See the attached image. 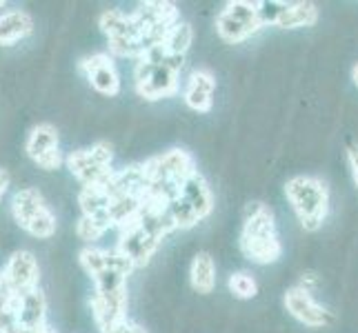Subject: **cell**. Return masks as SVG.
I'll return each instance as SVG.
<instances>
[{
    "instance_id": "cell-2",
    "label": "cell",
    "mask_w": 358,
    "mask_h": 333,
    "mask_svg": "<svg viewBox=\"0 0 358 333\" xmlns=\"http://www.w3.org/2000/svg\"><path fill=\"white\" fill-rule=\"evenodd\" d=\"M241 251L256 265H271L282 256L274 214L263 202H252L247 207L241 231Z\"/></svg>"
},
{
    "instance_id": "cell-18",
    "label": "cell",
    "mask_w": 358,
    "mask_h": 333,
    "mask_svg": "<svg viewBox=\"0 0 358 333\" xmlns=\"http://www.w3.org/2000/svg\"><path fill=\"white\" fill-rule=\"evenodd\" d=\"M194 43V29L189 27L187 22H178L174 29L169 31L167 36V40H165V49H167V54L171 56H182L187 54V49L192 47Z\"/></svg>"
},
{
    "instance_id": "cell-1",
    "label": "cell",
    "mask_w": 358,
    "mask_h": 333,
    "mask_svg": "<svg viewBox=\"0 0 358 333\" xmlns=\"http://www.w3.org/2000/svg\"><path fill=\"white\" fill-rule=\"evenodd\" d=\"M182 56L167 54L165 45L150 49L136 60V91L145 101L171 98L178 91V76L182 69Z\"/></svg>"
},
{
    "instance_id": "cell-23",
    "label": "cell",
    "mask_w": 358,
    "mask_h": 333,
    "mask_svg": "<svg viewBox=\"0 0 358 333\" xmlns=\"http://www.w3.org/2000/svg\"><path fill=\"white\" fill-rule=\"evenodd\" d=\"M103 333H147V331H145L141 325L131 323V320H122V323L114 325L112 329H107V331H103Z\"/></svg>"
},
{
    "instance_id": "cell-20",
    "label": "cell",
    "mask_w": 358,
    "mask_h": 333,
    "mask_svg": "<svg viewBox=\"0 0 358 333\" xmlns=\"http://www.w3.org/2000/svg\"><path fill=\"white\" fill-rule=\"evenodd\" d=\"M109 231L107 225H103L101 220L96 218H90V216H80L78 222H76V236L83 240V242H98L105 233Z\"/></svg>"
},
{
    "instance_id": "cell-14",
    "label": "cell",
    "mask_w": 358,
    "mask_h": 333,
    "mask_svg": "<svg viewBox=\"0 0 358 333\" xmlns=\"http://www.w3.org/2000/svg\"><path fill=\"white\" fill-rule=\"evenodd\" d=\"M34 31V18L22 9H11L0 16V45H16Z\"/></svg>"
},
{
    "instance_id": "cell-21",
    "label": "cell",
    "mask_w": 358,
    "mask_h": 333,
    "mask_svg": "<svg viewBox=\"0 0 358 333\" xmlns=\"http://www.w3.org/2000/svg\"><path fill=\"white\" fill-rule=\"evenodd\" d=\"M78 260H80V267L94 278L96 274H101V271L107 267V251L98 249V246H87V249L80 251Z\"/></svg>"
},
{
    "instance_id": "cell-15",
    "label": "cell",
    "mask_w": 358,
    "mask_h": 333,
    "mask_svg": "<svg viewBox=\"0 0 358 333\" xmlns=\"http://www.w3.org/2000/svg\"><path fill=\"white\" fill-rule=\"evenodd\" d=\"M47 320V298L41 289H36L18 300V325L22 329H45Z\"/></svg>"
},
{
    "instance_id": "cell-19",
    "label": "cell",
    "mask_w": 358,
    "mask_h": 333,
    "mask_svg": "<svg viewBox=\"0 0 358 333\" xmlns=\"http://www.w3.org/2000/svg\"><path fill=\"white\" fill-rule=\"evenodd\" d=\"M227 287L234 298H238V300H252L258 293V282L252 274H247V271H236V274H231L227 280Z\"/></svg>"
},
{
    "instance_id": "cell-10",
    "label": "cell",
    "mask_w": 358,
    "mask_h": 333,
    "mask_svg": "<svg viewBox=\"0 0 358 333\" xmlns=\"http://www.w3.org/2000/svg\"><path fill=\"white\" fill-rule=\"evenodd\" d=\"M285 309L292 318L299 320L301 325L310 327V329H325L334 323V316L331 311H327L325 306H320L312 291L303 289L301 285L299 287H292L285 291Z\"/></svg>"
},
{
    "instance_id": "cell-11",
    "label": "cell",
    "mask_w": 358,
    "mask_h": 333,
    "mask_svg": "<svg viewBox=\"0 0 358 333\" xmlns=\"http://www.w3.org/2000/svg\"><path fill=\"white\" fill-rule=\"evenodd\" d=\"M24 149L34 163L45 171H56L67 160L58 149V131L49 122H41L31 129Z\"/></svg>"
},
{
    "instance_id": "cell-24",
    "label": "cell",
    "mask_w": 358,
    "mask_h": 333,
    "mask_svg": "<svg viewBox=\"0 0 358 333\" xmlns=\"http://www.w3.org/2000/svg\"><path fill=\"white\" fill-rule=\"evenodd\" d=\"M348 160H350L354 184H356V189H358V145H350L348 147Z\"/></svg>"
},
{
    "instance_id": "cell-12",
    "label": "cell",
    "mask_w": 358,
    "mask_h": 333,
    "mask_svg": "<svg viewBox=\"0 0 358 333\" xmlns=\"http://www.w3.org/2000/svg\"><path fill=\"white\" fill-rule=\"evenodd\" d=\"M80 71L90 80L92 87L107 98H114L120 91V76L114 65V58L109 54H94L80 60Z\"/></svg>"
},
{
    "instance_id": "cell-5",
    "label": "cell",
    "mask_w": 358,
    "mask_h": 333,
    "mask_svg": "<svg viewBox=\"0 0 358 333\" xmlns=\"http://www.w3.org/2000/svg\"><path fill=\"white\" fill-rule=\"evenodd\" d=\"M167 212L176 229H192L214 212V195L199 171L182 182L176 198L167 205Z\"/></svg>"
},
{
    "instance_id": "cell-13",
    "label": "cell",
    "mask_w": 358,
    "mask_h": 333,
    "mask_svg": "<svg viewBox=\"0 0 358 333\" xmlns=\"http://www.w3.org/2000/svg\"><path fill=\"white\" fill-rule=\"evenodd\" d=\"M214 94H216V78L209 69H196L187 78L185 84V105H187L196 114H207L214 105Z\"/></svg>"
},
{
    "instance_id": "cell-22",
    "label": "cell",
    "mask_w": 358,
    "mask_h": 333,
    "mask_svg": "<svg viewBox=\"0 0 358 333\" xmlns=\"http://www.w3.org/2000/svg\"><path fill=\"white\" fill-rule=\"evenodd\" d=\"M18 295L11 291L3 280H0V313H5L9 309H14V306L18 304Z\"/></svg>"
},
{
    "instance_id": "cell-26",
    "label": "cell",
    "mask_w": 358,
    "mask_h": 333,
    "mask_svg": "<svg viewBox=\"0 0 358 333\" xmlns=\"http://www.w3.org/2000/svg\"><path fill=\"white\" fill-rule=\"evenodd\" d=\"M352 80H354V84L358 87V65L354 67V71H352Z\"/></svg>"
},
{
    "instance_id": "cell-6",
    "label": "cell",
    "mask_w": 358,
    "mask_h": 333,
    "mask_svg": "<svg viewBox=\"0 0 358 333\" xmlns=\"http://www.w3.org/2000/svg\"><path fill=\"white\" fill-rule=\"evenodd\" d=\"M11 214L18 222V227L24 229L29 236L47 240L52 238L58 229V220L52 209L47 207L43 193L34 187H24L14 193L11 198Z\"/></svg>"
},
{
    "instance_id": "cell-16",
    "label": "cell",
    "mask_w": 358,
    "mask_h": 333,
    "mask_svg": "<svg viewBox=\"0 0 358 333\" xmlns=\"http://www.w3.org/2000/svg\"><path fill=\"white\" fill-rule=\"evenodd\" d=\"M189 282H192L194 291H199L203 295L214 291V287H216V262L207 251H201V253L194 256L192 267H189Z\"/></svg>"
},
{
    "instance_id": "cell-25",
    "label": "cell",
    "mask_w": 358,
    "mask_h": 333,
    "mask_svg": "<svg viewBox=\"0 0 358 333\" xmlns=\"http://www.w3.org/2000/svg\"><path fill=\"white\" fill-rule=\"evenodd\" d=\"M7 187H9V174H7V169H0V198L5 195Z\"/></svg>"
},
{
    "instance_id": "cell-3",
    "label": "cell",
    "mask_w": 358,
    "mask_h": 333,
    "mask_svg": "<svg viewBox=\"0 0 358 333\" xmlns=\"http://www.w3.org/2000/svg\"><path fill=\"white\" fill-rule=\"evenodd\" d=\"M147 180H150V191L147 200L169 205L180 191L182 182L196 174L194 158L182 149H169L160 156L150 158L143 163Z\"/></svg>"
},
{
    "instance_id": "cell-4",
    "label": "cell",
    "mask_w": 358,
    "mask_h": 333,
    "mask_svg": "<svg viewBox=\"0 0 358 333\" xmlns=\"http://www.w3.org/2000/svg\"><path fill=\"white\" fill-rule=\"evenodd\" d=\"M285 195L305 231H316L329 212L327 184L314 176H294L285 184Z\"/></svg>"
},
{
    "instance_id": "cell-7",
    "label": "cell",
    "mask_w": 358,
    "mask_h": 333,
    "mask_svg": "<svg viewBox=\"0 0 358 333\" xmlns=\"http://www.w3.org/2000/svg\"><path fill=\"white\" fill-rule=\"evenodd\" d=\"M67 169L76 176L85 187H105L114 176L112 169V145L96 142L90 149L71 151L65 160Z\"/></svg>"
},
{
    "instance_id": "cell-9",
    "label": "cell",
    "mask_w": 358,
    "mask_h": 333,
    "mask_svg": "<svg viewBox=\"0 0 358 333\" xmlns=\"http://www.w3.org/2000/svg\"><path fill=\"white\" fill-rule=\"evenodd\" d=\"M0 280H3L18 298H22V295L38 289V280H41L38 260H36L34 253H29V251L11 253V258L3 269V274H0Z\"/></svg>"
},
{
    "instance_id": "cell-8",
    "label": "cell",
    "mask_w": 358,
    "mask_h": 333,
    "mask_svg": "<svg viewBox=\"0 0 358 333\" xmlns=\"http://www.w3.org/2000/svg\"><path fill=\"white\" fill-rule=\"evenodd\" d=\"M258 29H263L261 16H258V3L234 0V3L225 5V9L216 18V31L229 45L247 40Z\"/></svg>"
},
{
    "instance_id": "cell-17",
    "label": "cell",
    "mask_w": 358,
    "mask_h": 333,
    "mask_svg": "<svg viewBox=\"0 0 358 333\" xmlns=\"http://www.w3.org/2000/svg\"><path fill=\"white\" fill-rule=\"evenodd\" d=\"M318 20V9L314 3H285V9L276 22L280 29H296V27H312Z\"/></svg>"
},
{
    "instance_id": "cell-27",
    "label": "cell",
    "mask_w": 358,
    "mask_h": 333,
    "mask_svg": "<svg viewBox=\"0 0 358 333\" xmlns=\"http://www.w3.org/2000/svg\"><path fill=\"white\" fill-rule=\"evenodd\" d=\"M45 333H54V331H49V329H45Z\"/></svg>"
}]
</instances>
